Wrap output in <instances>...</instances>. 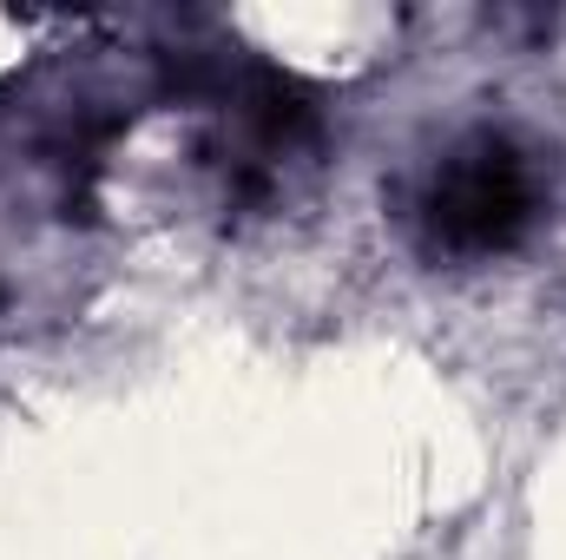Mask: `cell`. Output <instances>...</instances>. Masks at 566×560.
Wrapping results in <instances>:
<instances>
[{
	"instance_id": "cell-1",
	"label": "cell",
	"mask_w": 566,
	"mask_h": 560,
	"mask_svg": "<svg viewBox=\"0 0 566 560\" xmlns=\"http://www.w3.org/2000/svg\"><path fill=\"white\" fill-rule=\"evenodd\" d=\"M534 218V178L521 165V152L501 139H481L454 152L428 191V231L434 245L461 251V258H488L507 251Z\"/></svg>"
}]
</instances>
